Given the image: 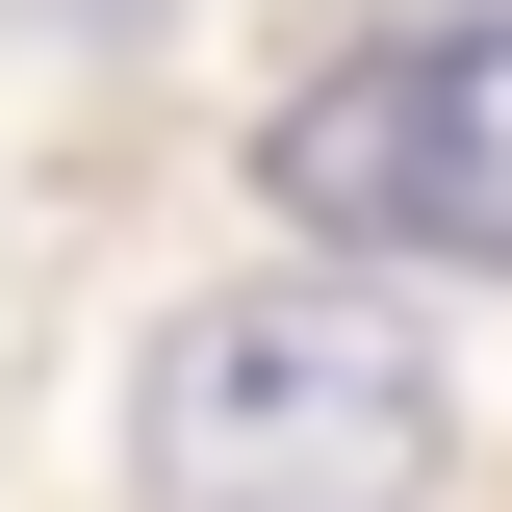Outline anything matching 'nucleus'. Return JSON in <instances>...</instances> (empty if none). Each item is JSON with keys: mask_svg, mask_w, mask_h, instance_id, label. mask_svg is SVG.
<instances>
[{"mask_svg": "<svg viewBox=\"0 0 512 512\" xmlns=\"http://www.w3.org/2000/svg\"><path fill=\"white\" fill-rule=\"evenodd\" d=\"M154 487L180 512H410L436 487V359L359 282H205L154 333Z\"/></svg>", "mask_w": 512, "mask_h": 512, "instance_id": "nucleus-1", "label": "nucleus"}, {"mask_svg": "<svg viewBox=\"0 0 512 512\" xmlns=\"http://www.w3.org/2000/svg\"><path fill=\"white\" fill-rule=\"evenodd\" d=\"M256 180L308 205V231H359V256H487L512 282V0H436V26L333 52Z\"/></svg>", "mask_w": 512, "mask_h": 512, "instance_id": "nucleus-2", "label": "nucleus"}]
</instances>
